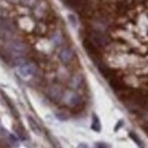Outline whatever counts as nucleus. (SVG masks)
Masks as SVG:
<instances>
[{"label": "nucleus", "instance_id": "nucleus-8", "mask_svg": "<svg viewBox=\"0 0 148 148\" xmlns=\"http://www.w3.org/2000/svg\"><path fill=\"white\" fill-rule=\"evenodd\" d=\"M58 57L61 60V63H64V64L71 63L72 58H73V50L71 48H63V49L60 50V53H58Z\"/></svg>", "mask_w": 148, "mask_h": 148}, {"label": "nucleus", "instance_id": "nucleus-1", "mask_svg": "<svg viewBox=\"0 0 148 148\" xmlns=\"http://www.w3.org/2000/svg\"><path fill=\"white\" fill-rule=\"evenodd\" d=\"M90 41L94 44L97 48H105V46L109 45V37L106 34H103L102 32H98V30H92L90 33Z\"/></svg>", "mask_w": 148, "mask_h": 148}, {"label": "nucleus", "instance_id": "nucleus-14", "mask_svg": "<svg viewBox=\"0 0 148 148\" xmlns=\"http://www.w3.org/2000/svg\"><path fill=\"white\" fill-rule=\"evenodd\" d=\"M129 136H130V139L133 140L135 143H137V145H139L140 148H144V145H143V141H141V140H140L139 137H137V136H136L135 133H133V132H130V133H129Z\"/></svg>", "mask_w": 148, "mask_h": 148}, {"label": "nucleus", "instance_id": "nucleus-10", "mask_svg": "<svg viewBox=\"0 0 148 148\" xmlns=\"http://www.w3.org/2000/svg\"><path fill=\"white\" fill-rule=\"evenodd\" d=\"M97 65H98V69H99V72H101V75H102L103 77H106L108 80H110L113 76H114V72L110 69V68H108L105 64H102V63H97Z\"/></svg>", "mask_w": 148, "mask_h": 148}, {"label": "nucleus", "instance_id": "nucleus-9", "mask_svg": "<svg viewBox=\"0 0 148 148\" xmlns=\"http://www.w3.org/2000/svg\"><path fill=\"white\" fill-rule=\"evenodd\" d=\"M64 101L67 103L68 106H76L77 103L80 102V97L76 94V92H73V91H68L67 94L64 95Z\"/></svg>", "mask_w": 148, "mask_h": 148}, {"label": "nucleus", "instance_id": "nucleus-11", "mask_svg": "<svg viewBox=\"0 0 148 148\" xmlns=\"http://www.w3.org/2000/svg\"><path fill=\"white\" fill-rule=\"evenodd\" d=\"M48 95H49V98L52 99V101H58V99H61V95H63V92H61V90L58 88V87H52V88H49V92H48Z\"/></svg>", "mask_w": 148, "mask_h": 148}, {"label": "nucleus", "instance_id": "nucleus-4", "mask_svg": "<svg viewBox=\"0 0 148 148\" xmlns=\"http://www.w3.org/2000/svg\"><path fill=\"white\" fill-rule=\"evenodd\" d=\"M10 52L15 57H23L26 54V45L23 42H21V41H12L10 44Z\"/></svg>", "mask_w": 148, "mask_h": 148}, {"label": "nucleus", "instance_id": "nucleus-2", "mask_svg": "<svg viewBox=\"0 0 148 148\" xmlns=\"http://www.w3.org/2000/svg\"><path fill=\"white\" fill-rule=\"evenodd\" d=\"M64 3L68 7L79 11L82 15H88L90 14V5L86 0H64Z\"/></svg>", "mask_w": 148, "mask_h": 148}, {"label": "nucleus", "instance_id": "nucleus-13", "mask_svg": "<svg viewBox=\"0 0 148 148\" xmlns=\"http://www.w3.org/2000/svg\"><path fill=\"white\" fill-rule=\"evenodd\" d=\"M92 120H94V122H92V125H91V128L95 130V132H99L101 130V124H99V120L97 116H92Z\"/></svg>", "mask_w": 148, "mask_h": 148}, {"label": "nucleus", "instance_id": "nucleus-15", "mask_svg": "<svg viewBox=\"0 0 148 148\" xmlns=\"http://www.w3.org/2000/svg\"><path fill=\"white\" fill-rule=\"evenodd\" d=\"M15 130H16V135H18L22 140H26L27 139V136L25 135V130H23V129H21V128H15Z\"/></svg>", "mask_w": 148, "mask_h": 148}, {"label": "nucleus", "instance_id": "nucleus-19", "mask_svg": "<svg viewBox=\"0 0 148 148\" xmlns=\"http://www.w3.org/2000/svg\"><path fill=\"white\" fill-rule=\"evenodd\" d=\"M79 148H87V145H86V144H80V145H79Z\"/></svg>", "mask_w": 148, "mask_h": 148}, {"label": "nucleus", "instance_id": "nucleus-18", "mask_svg": "<svg viewBox=\"0 0 148 148\" xmlns=\"http://www.w3.org/2000/svg\"><path fill=\"white\" fill-rule=\"evenodd\" d=\"M69 21H72V25H73V26H76V19H75L73 15H69Z\"/></svg>", "mask_w": 148, "mask_h": 148}, {"label": "nucleus", "instance_id": "nucleus-16", "mask_svg": "<svg viewBox=\"0 0 148 148\" xmlns=\"http://www.w3.org/2000/svg\"><path fill=\"white\" fill-rule=\"evenodd\" d=\"M56 117H57L58 120H61V121H65L68 118V116L67 114H64V113H61V112H58V113H56Z\"/></svg>", "mask_w": 148, "mask_h": 148}, {"label": "nucleus", "instance_id": "nucleus-6", "mask_svg": "<svg viewBox=\"0 0 148 148\" xmlns=\"http://www.w3.org/2000/svg\"><path fill=\"white\" fill-rule=\"evenodd\" d=\"M15 29H14L12 23L8 22V21H1L0 22V33L4 37H12Z\"/></svg>", "mask_w": 148, "mask_h": 148}, {"label": "nucleus", "instance_id": "nucleus-3", "mask_svg": "<svg viewBox=\"0 0 148 148\" xmlns=\"http://www.w3.org/2000/svg\"><path fill=\"white\" fill-rule=\"evenodd\" d=\"M37 72V68L34 64H30V63H23L21 64L18 68H16V73L22 79H30L36 75Z\"/></svg>", "mask_w": 148, "mask_h": 148}, {"label": "nucleus", "instance_id": "nucleus-7", "mask_svg": "<svg viewBox=\"0 0 148 148\" xmlns=\"http://www.w3.org/2000/svg\"><path fill=\"white\" fill-rule=\"evenodd\" d=\"M109 84H110V87H112L113 90L116 91L117 94H121V92H124V91L126 90L125 84L122 83V80H120L118 77H114L113 76L110 80H109Z\"/></svg>", "mask_w": 148, "mask_h": 148}, {"label": "nucleus", "instance_id": "nucleus-5", "mask_svg": "<svg viewBox=\"0 0 148 148\" xmlns=\"http://www.w3.org/2000/svg\"><path fill=\"white\" fill-rule=\"evenodd\" d=\"M83 45H84V49H86V52L88 53V56H90L92 60H95V61H97V58L99 57L98 48H97V46H95L90 40H84V41H83Z\"/></svg>", "mask_w": 148, "mask_h": 148}, {"label": "nucleus", "instance_id": "nucleus-17", "mask_svg": "<svg viewBox=\"0 0 148 148\" xmlns=\"http://www.w3.org/2000/svg\"><path fill=\"white\" fill-rule=\"evenodd\" d=\"M8 139L11 140V143H12L14 145H18V139H16L14 135H8Z\"/></svg>", "mask_w": 148, "mask_h": 148}, {"label": "nucleus", "instance_id": "nucleus-12", "mask_svg": "<svg viewBox=\"0 0 148 148\" xmlns=\"http://www.w3.org/2000/svg\"><path fill=\"white\" fill-rule=\"evenodd\" d=\"M27 121H29V125H30V128H32L33 132H34L36 135H41V132H42V130H41V126L38 125V122H37L36 120H34L33 117H30V116L27 117Z\"/></svg>", "mask_w": 148, "mask_h": 148}]
</instances>
